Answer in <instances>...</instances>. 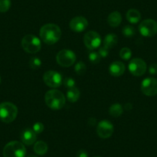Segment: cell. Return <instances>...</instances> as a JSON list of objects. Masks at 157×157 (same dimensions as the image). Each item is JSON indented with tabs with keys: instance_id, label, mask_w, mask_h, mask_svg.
I'll use <instances>...</instances> for the list:
<instances>
[{
	"instance_id": "obj_10",
	"label": "cell",
	"mask_w": 157,
	"mask_h": 157,
	"mask_svg": "<svg viewBox=\"0 0 157 157\" xmlns=\"http://www.w3.org/2000/svg\"><path fill=\"white\" fill-rule=\"evenodd\" d=\"M101 36L95 31H89L84 36V44L89 49L94 50L100 46Z\"/></svg>"
},
{
	"instance_id": "obj_22",
	"label": "cell",
	"mask_w": 157,
	"mask_h": 157,
	"mask_svg": "<svg viewBox=\"0 0 157 157\" xmlns=\"http://www.w3.org/2000/svg\"><path fill=\"white\" fill-rule=\"evenodd\" d=\"M120 56L122 59L128 61V60L130 59L131 56H132V51L128 47L123 48L120 51Z\"/></svg>"
},
{
	"instance_id": "obj_35",
	"label": "cell",
	"mask_w": 157,
	"mask_h": 157,
	"mask_svg": "<svg viewBox=\"0 0 157 157\" xmlns=\"http://www.w3.org/2000/svg\"><path fill=\"white\" fill-rule=\"evenodd\" d=\"M0 83H1V76H0Z\"/></svg>"
},
{
	"instance_id": "obj_24",
	"label": "cell",
	"mask_w": 157,
	"mask_h": 157,
	"mask_svg": "<svg viewBox=\"0 0 157 157\" xmlns=\"http://www.w3.org/2000/svg\"><path fill=\"white\" fill-rule=\"evenodd\" d=\"M42 65V62L40 59L38 57H33L30 59L29 62V66L32 69H39Z\"/></svg>"
},
{
	"instance_id": "obj_16",
	"label": "cell",
	"mask_w": 157,
	"mask_h": 157,
	"mask_svg": "<svg viewBox=\"0 0 157 157\" xmlns=\"http://www.w3.org/2000/svg\"><path fill=\"white\" fill-rule=\"evenodd\" d=\"M108 24L112 27H117L122 22V16L120 12L114 11L110 13L107 19Z\"/></svg>"
},
{
	"instance_id": "obj_21",
	"label": "cell",
	"mask_w": 157,
	"mask_h": 157,
	"mask_svg": "<svg viewBox=\"0 0 157 157\" xmlns=\"http://www.w3.org/2000/svg\"><path fill=\"white\" fill-rule=\"evenodd\" d=\"M123 113V106L120 103H114L109 109V113L113 117H119Z\"/></svg>"
},
{
	"instance_id": "obj_1",
	"label": "cell",
	"mask_w": 157,
	"mask_h": 157,
	"mask_svg": "<svg viewBox=\"0 0 157 157\" xmlns=\"http://www.w3.org/2000/svg\"><path fill=\"white\" fill-rule=\"evenodd\" d=\"M62 32L59 27L53 23H48L41 27L39 36L46 44L53 45L61 38Z\"/></svg>"
},
{
	"instance_id": "obj_25",
	"label": "cell",
	"mask_w": 157,
	"mask_h": 157,
	"mask_svg": "<svg viewBox=\"0 0 157 157\" xmlns=\"http://www.w3.org/2000/svg\"><path fill=\"white\" fill-rule=\"evenodd\" d=\"M86 71V66L85 63L81 61L76 63V65L75 66V72H76L77 75H83Z\"/></svg>"
},
{
	"instance_id": "obj_7",
	"label": "cell",
	"mask_w": 157,
	"mask_h": 157,
	"mask_svg": "<svg viewBox=\"0 0 157 157\" xmlns=\"http://www.w3.org/2000/svg\"><path fill=\"white\" fill-rule=\"evenodd\" d=\"M139 31L144 37H152L157 33V22L153 19H145L139 25Z\"/></svg>"
},
{
	"instance_id": "obj_17",
	"label": "cell",
	"mask_w": 157,
	"mask_h": 157,
	"mask_svg": "<svg viewBox=\"0 0 157 157\" xmlns=\"http://www.w3.org/2000/svg\"><path fill=\"white\" fill-rule=\"evenodd\" d=\"M126 19L132 24H136L141 19V13L136 9H130L126 13Z\"/></svg>"
},
{
	"instance_id": "obj_2",
	"label": "cell",
	"mask_w": 157,
	"mask_h": 157,
	"mask_svg": "<svg viewBox=\"0 0 157 157\" xmlns=\"http://www.w3.org/2000/svg\"><path fill=\"white\" fill-rule=\"evenodd\" d=\"M45 102L46 105L52 110H59L66 104V97L59 90H49L45 95Z\"/></svg>"
},
{
	"instance_id": "obj_6",
	"label": "cell",
	"mask_w": 157,
	"mask_h": 157,
	"mask_svg": "<svg viewBox=\"0 0 157 157\" xmlns=\"http://www.w3.org/2000/svg\"><path fill=\"white\" fill-rule=\"evenodd\" d=\"M76 56L69 49H63L59 51L56 55V62L59 66L63 67H69L75 63Z\"/></svg>"
},
{
	"instance_id": "obj_18",
	"label": "cell",
	"mask_w": 157,
	"mask_h": 157,
	"mask_svg": "<svg viewBox=\"0 0 157 157\" xmlns=\"http://www.w3.org/2000/svg\"><path fill=\"white\" fill-rule=\"evenodd\" d=\"M118 43V37L114 33H109L105 36L103 40V46L107 49H112Z\"/></svg>"
},
{
	"instance_id": "obj_20",
	"label": "cell",
	"mask_w": 157,
	"mask_h": 157,
	"mask_svg": "<svg viewBox=\"0 0 157 157\" xmlns=\"http://www.w3.org/2000/svg\"><path fill=\"white\" fill-rule=\"evenodd\" d=\"M80 96V92L76 87H72L68 90L66 93V98L70 102H75L78 101Z\"/></svg>"
},
{
	"instance_id": "obj_15",
	"label": "cell",
	"mask_w": 157,
	"mask_h": 157,
	"mask_svg": "<svg viewBox=\"0 0 157 157\" xmlns=\"http://www.w3.org/2000/svg\"><path fill=\"white\" fill-rule=\"evenodd\" d=\"M21 140L23 144L27 146H31L36 143V133L30 129H25L21 135Z\"/></svg>"
},
{
	"instance_id": "obj_3",
	"label": "cell",
	"mask_w": 157,
	"mask_h": 157,
	"mask_svg": "<svg viewBox=\"0 0 157 157\" xmlns=\"http://www.w3.org/2000/svg\"><path fill=\"white\" fill-rule=\"evenodd\" d=\"M18 115V108L16 105L10 102L0 104V120L3 123H10L16 120Z\"/></svg>"
},
{
	"instance_id": "obj_29",
	"label": "cell",
	"mask_w": 157,
	"mask_h": 157,
	"mask_svg": "<svg viewBox=\"0 0 157 157\" xmlns=\"http://www.w3.org/2000/svg\"><path fill=\"white\" fill-rule=\"evenodd\" d=\"M33 130L36 134H40L44 130V125L42 123H36L33 126Z\"/></svg>"
},
{
	"instance_id": "obj_30",
	"label": "cell",
	"mask_w": 157,
	"mask_h": 157,
	"mask_svg": "<svg viewBox=\"0 0 157 157\" xmlns=\"http://www.w3.org/2000/svg\"><path fill=\"white\" fill-rule=\"evenodd\" d=\"M99 54L102 58H105L109 55V49L105 48V46H101L99 49Z\"/></svg>"
},
{
	"instance_id": "obj_12",
	"label": "cell",
	"mask_w": 157,
	"mask_h": 157,
	"mask_svg": "<svg viewBox=\"0 0 157 157\" xmlns=\"http://www.w3.org/2000/svg\"><path fill=\"white\" fill-rule=\"evenodd\" d=\"M141 91L147 96L157 95V79L155 78H146L141 83Z\"/></svg>"
},
{
	"instance_id": "obj_9",
	"label": "cell",
	"mask_w": 157,
	"mask_h": 157,
	"mask_svg": "<svg viewBox=\"0 0 157 157\" xmlns=\"http://www.w3.org/2000/svg\"><path fill=\"white\" fill-rule=\"evenodd\" d=\"M129 71L132 75L135 76H141L146 72L147 66L145 61L142 59H132L129 63Z\"/></svg>"
},
{
	"instance_id": "obj_26",
	"label": "cell",
	"mask_w": 157,
	"mask_h": 157,
	"mask_svg": "<svg viewBox=\"0 0 157 157\" xmlns=\"http://www.w3.org/2000/svg\"><path fill=\"white\" fill-rule=\"evenodd\" d=\"M102 57L99 54V52H91L89 54V60L93 64H97L101 61Z\"/></svg>"
},
{
	"instance_id": "obj_13",
	"label": "cell",
	"mask_w": 157,
	"mask_h": 157,
	"mask_svg": "<svg viewBox=\"0 0 157 157\" xmlns=\"http://www.w3.org/2000/svg\"><path fill=\"white\" fill-rule=\"evenodd\" d=\"M88 26V21L83 16H75L71 19L69 27L72 31L75 33L83 32Z\"/></svg>"
},
{
	"instance_id": "obj_19",
	"label": "cell",
	"mask_w": 157,
	"mask_h": 157,
	"mask_svg": "<svg viewBox=\"0 0 157 157\" xmlns=\"http://www.w3.org/2000/svg\"><path fill=\"white\" fill-rule=\"evenodd\" d=\"M33 150L37 155H43L47 152L48 145L44 141H37L34 144Z\"/></svg>"
},
{
	"instance_id": "obj_8",
	"label": "cell",
	"mask_w": 157,
	"mask_h": 157,
	"mask_svg": "<svg viewBox=\"0 0 157 157\" xmlns=\"http://www.w3.org/2000/svg\"><path fill=\"white\" fill-rule=\"evenodd\" d=\"M43 81L50 88H58L62 85L63 77L59 72L54 70L47 71L43 75Z\"/></svg>"
},
{
	"instance_id": "obj_4",
	"label": "cell",
	"mask_w": 157,
	"mask_h": 157,
	"mask_svg": "<svg viewBox=\"0 0 157 157\" xmlns=\"http://www.w3.org/2000/svg\"><path fill=\"white\" fill-rule=\"evenodd\" d=\"M2 153L3 157H25L26 149L21 142L12 141L6 145Z\"/></svg>"
},
{
	"instance_id": "obj_36",
	"label": "cell",
	"mask_w": 157,
	"mask_h": 157,
	"mask_svg": "<svg viewBox=\"0 0 157 157\" xmlns=\"http://www.w3.org/2000/svg\"><path fill=\"white\" fill-rule=\"evenodd\" d=\"M93 157H101V156H93Z\"/></svg>"
},
{
	"instance_id": "obj_14",
	"label": "cell",
	"mask_w": 157,
	"mask_h": 157,
	"mask_svg": "<svg viewBox=\"0 0 157 157\" xmlns=\"http://www.w3.org/2000/svg\"><path fill=\"white\" fill-rule=\"evenodd\" d=\"M126 70V66L124 63L120 61H115L109 67V72L110 75L115 77H119L123 75Z\"/></svg>"
},
{
	"instance_id": "obj_34",
	"label": "cell",
	"mask_w": 157,
	"mask_h": 157,
	"mask_svg": "<svg viewBox=\"0 0 157 157\" xmlns=\"http://www.w3.org/2000/svg\"><path fill=\"white\" fill-rule=\"evenodd\" d=\"M27 157H37V156H36V155H30Z\"/></svg>"
},
{
	"instance_id": "obj_11",
	"label": "cell",
	"mask_w": 157,
	"mask_h": 157,
	"mask_svg": "<svg viewBox=\"0 0 157 157\" xmlns=\"http://www.w3.org/2000/svg\"><path fill=\"white\" fill-rule=\"evenodd\" d=\"M114 126L109 120H102L99 122L96 128L97 135L102 139H108L113 134Z\"/></svg>"
},
{
	"instance_id": "obj_23",
	"label": "cell",
	"mask_w": 157,
	"mask_h": 157,
	"mask_svg": "<svg viewBox=\"0 0 157 157\" xmlns=\"http://www.w3.org/2000/svg\"><path fill=\"white\" fill-rule=\"evenodd\" d=\"M123 36L126 38H132L134 35L136 34V30L131 25H126L123 27V30H122Z\"/></svg>"
},
{
	"instance_id": "obj_32",
	"label": "cell",
	"mask_w": 157,
	"mask_h": 157,
	"mask_svg": "<svg viewBox=\"0 0 157 157\" xmlns=\"http://www.w3.org/2000/svg\"><path fill=\"white\" fill-rule=\"evenodd\" d=\"M76 157H89V155L86 151L84 149H80L77 152Z\"/></svg>"
},
{
	"instance_id": "obj_27",
	"label": "cell",
	"mask_w": 157,
	"mask_h": 157,
	"mask_svg": "<svg viewBox=\"0 0 157 157\" xmlns=\"http://www.w3.org/2000/svg\"><path fill=\"white\" fill-rule=\"evenodd\" d=\"M11 6L10 0H0V13H6Z\"/></svg>"
},
{
	"instance_id": "obj_28",
	"label": "cell",
	"mask_w": 157,
	"mask_h": 157,
	"mask_svg": "<svg viewBox=\"0 0 157 157\" xmlns=\"http://www.w3.org/2000/svg\"><path fill=\"white\" fill-rule=\"evenodd\" d=\"M63 84H64L65 87L68 89L72 88V87H75V81L72 78H70V77H68V78H66L63 81Z\"/></svg>"
},
{
	"instance_id": "obj_5",
	"label": "cell",
	"mask_w": 157,
	"mask_h": 157,
	"mask_svg": "<svg viewBox=\"0 0 157 157\" xmlns=\"http://www.w3.org/2000/svg\"><path fill=\"white\" fill-rule=\"evenodd\" d=\"M22 47L28 53H36L41 49V41L34 35H26L22 39Z\"/></svg>"
},
{
	"instance_id": "obj_31",
	"label": "cell",
	"mask_w": 157,
	"mask_h": 157,
	"mask_svg": "<svg viewBox=\"0 0 157 157\" xmlns=\"http://www.w3.org/2000/svg\"><path fill=\"white\" fill-rule=\"evenodd\" d=\"M149 72L151 75H157V63H152L150 65Z\"/></svg>"
},
{
	"instance_id": "obj_33",
	"label": "cell",
	"mask_w": 157,
	"mask_h": 157,
	"mask_svg": "<svg viewBox=\"0 0 157 157\" xmlns=\"http://www.w3.org/2000/svg\"><path fill=\"white\" fill-rule=\"evenodd\" d=\"M123 108H124L126 110H131L132 108V105L130 103V102H127V103L125 104V105Z\"/></svg>"
}]
</instances>
